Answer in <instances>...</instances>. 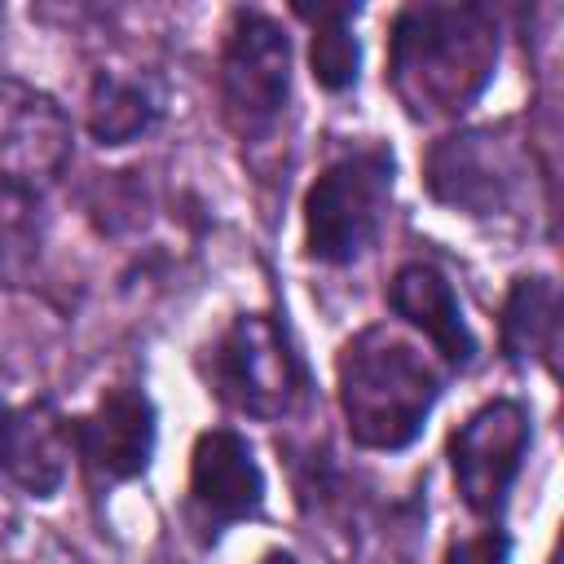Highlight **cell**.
<instances>
[{"mask_svg": "<svg viewBox=\"0 0 564 564\" xmlns=\"http://www.w3.org/2000/svg\"><path fill=\"white\" fill-rule=\"evenodd\" d=\"M498 62V22L480 4H410L392 22L388 79L414 119L458 115Z\"/></svg>", "mask_w": 564, "mask_h": 564, "instance_id": "obj_1", "label": "cell"}, {"mask_svg": "<svg viewBox=\"0 0 564 564\" xmlns=\"http://www.w3.org/2000/svg\"><path fill=\"white\" fill-rule=\"evenodd\" d=\"M339 405L348 432L366 449H401L419 436L441 397L432 366L388 326H370L339 352Z\"/></svg>", "mask_w": 564, "mask_h": 564, "instance_id": "obj_2", "label": "cell"}, {"mask_svg": "<svg viewBox=\"0 0 564 564\" xmlns=\"http://www.w3.org/2000/svg\"><path fill=\"white\" fill-rule=\"evenodd\" d=\"M392 198V154L357 150L330 163L304 194V242L313 260L348 264L357 260L388 212Z\"/></svg>", "mask_w": 564, "mask_h": 564, "instance_id": "obj_3", "label": "cell"}, {"mask_svg": "<svg viewBox=\"0 0 564 564\" xmlns=\"http://www.w3.org/2000/svg\"><path fill=\"white\" fill-rule=\"evenodd\" d=\"M291 93V40L264 13H238L220 53V101L238 137H260L278 123Z\"/></svg>", "mask_w": 564, "mask_h": 564, "instance_id": "obj_4", "label": "cell"}, {"mask_svg": "<svg viewBox=\"0 0 564 564\" xmlns=\"http://www.w3.org/2000/svg\"><path fill=\"white\" fill-rule=\"evenodd\" d=\"M66 159V110L22 79H0V207L40 198L62 176Z\"/></svg>", "mask_w": 564, "mask_h": 564, "instance_id": "obj_5", "label": "cell"}, {"mask_svg": "<svg viewBox=\"0 0 564 564\" xmlns=\"http://www.w3.org/2000/svg\"><path fill=\"white\" fill-rule=\"evenodd\" d=\"M212 379L229 405L256 419H282L304 392V370L264 313H247L225 330L212 357Z\"/></svg>", "mask_w": 564, "mask_h": 564, "instance_id": "obj_6", "label": "cell"}, {"mask_svg": "<svg viewBox=\"0 0 564 564\" xmlns=\"http://www.w3.org/2000/svg\"><path fill=\"white\" fill-rule=\"evenodd\" d=\"M529 449V414L520 401H489L480 405L449 441L454 485L463 502L480 516H498L507 502L511 480L520 476Z\"/></svg>", "mask_w": 564, "mask_h": 564, "instance_id": "obj_7", "label": "cell"}, {"mask_svg": "<svg viewBox=\"0 0 564 564\" xmlns=\"http://www.w3.org/2000/svg\"><path fill=\"white\" fill-rule=\"evenodd\" d=\"M520 163L516 150L498 132H454L432 145L427 154V189L467 216H489L498 212L511 189H516Z\"/></svg>", "mask_w": 564, "mask_h": 564, "instance_id": "obj_8", "label": "cell"}, {"mask_svg": "<svg viewBox=\"0 0 564 564\" xmlns=\"http://www.w3.org/2000/svg\"><path fill=\"white\" fill-rule=\"evenodd\" d=\"M79 454L110 480H132L150 467L154 454V405L137 388H115L97 401L93 414L75 423Z\"/></svg>", "mask_w": 564, "mask_h": 564, "instance_id": "obj_9", "label": "cell"}, {"mask_svg": "<svg viewBox=\"0 0 564 564\" xmlns=\"http://www.w3.org/2000/svg\"><path fill=\"white\" fill-rule=\"evenodd\" d=\"M189 494L198 516L216 529L251 516L264 498V476L260 463L251 458V445L229 427L203 432L189 463Z\"/></svg>", "mask_w": 564, "mask_h": 564, "instance_id": "obj_10", "label": "cell"}, {"mask_svg": "<svg viewBox=\"0 0 564 564\" xmlns=\"http://www.w3.org/2000/svg\"><path fill=\"white\" fill-rule=\"evenodd\" d=\"M388 304L410 326H419L445 352L449 366H467L471 361L476 335L467 330L463 304H458V295H454V286L445 282L441 269H432V264H401L392 286H388Z\"/></svg>", "mask_w": 564, "mask_h": 564, "instance_id": "obj_11", "label": "cell"}, {"mask_svg": "<svg viewBox=\"0 0 564 564\" xmlns=\"http://www.w3.org/2000/svg\"><path fill=\"white\" fill-rule=\"evenodd\" d=\"M300 18H313V79L330 93H344L348 84H357V66H361V44L352 35V13L357 4H295Z\"/></svg>", "mask_w": 564, "mask_h": 564, "instance_id": "obj_12", "label": "cell"}, {"mask_svg": "<svg viewBox=\"0 0 564 564\" xmlns=\"http://www.w3.org/2000/svg\"><path fill=\"white\" fill-rule=\"evenodd\" d=\"M502 344L511 357H551L555 348V286L546 278H520L507 295Z\"/></svg>", "mask_w": 564, "mask_h": 564, "instance_id": "obj_13", "label": "cell"}, {"mask_svg": "<svg viewBox=\"0 0 564 564\" xmlns=\"http://www.w3.org/2000/svg\"><path fill=\"white\" fill-rule=\"evenodd\" d=\"M154 115H159V106L141 84L119 79V75H97L93 101H88V128L101 145H123L132 137H141L154 123Z\"/></svg>", "mask_w": 564, "mask_h": 564, "instance_id": "obj_14", "label": "cell"}, {"mask_svg": "<svg viewBox=\"0 0 564 564\" xmlns=\"http://www.w3.org/2000/svg\"><path fill=\"white\" fill-rule=\"evenodd\" d=\"M62 458H66L62 423H57L48 410H26V414H18L9 471H13L31 494H53V489H57V480H62Z\"/></svg>", "mask_w": 564, "mask_h": 564, "instance_id": "obj_15", "label": "cell"}, {"mask_svg": "<svg viewBox=\"0 0 564 564\" xmlns=\"http://www.w3.org/2000/svg\"><path fill=\"white\" fill-rule=\"evenodd\" d=\"M507 555H511L507 533L502 529H480V533L454 542L445 564H507Z\"/></svg>", "mask_w": 564, "mask_h": 564, "instance_id": "obj_16", "label": "cell"}, {"mask_svg": "<svg viewBox=\"0 0 564 564\" xmlns=\"http://www.w3.org/2000/svg\"><path fill=\"white\" fill-rule=\"evenodd\" d=\"M13 427H18V414L0 405V471H9V458H13Z\"/></svg>", "mask_w": 564, "mask_h": 564, "instance_id": "obj_17", "label": "cell"}, {"mask_svg": "<svg viewBox=\"0 0 564 564\" xmlns=\"http://www.w3.org/2000/svg\"><path fill=\"white\" fill-rule=\"evenodd\" d=\"M260 564H295V555H286V551H273V555H264Z\"/></svg>", "mask_w": 564, "mask_h": 564, "instance_id": "obj_18", "label": "cell"}]
</instances>
